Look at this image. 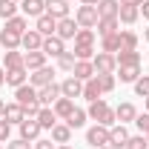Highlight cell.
Returning <instances> with one entry per match:
<instances>
[{
    "label": "cell",
    "instance_id": "74e56055",
    "mask_svg": "<svg viewBox=\"0 0 149 149\" xmlns=\"http://www.w3.org/2000/svg\"><path fill=\"white\" fill-rule=\"evenodd\" d=\"M95 77H97V86H100L103 95L115 92V86H118V77H115V74H95Z\"/></svg>",
    "mask_w": 149,
    "mask_h": 149
},
{
    "label": "cell",
    "instance_id": "9a60e30c",
    "mask_svg": "<svg viewBox=\"0 0 149 149\" xmlns=\"http://www.w3.org/2000/svg\"><path fill=\"white\" fill-rule=\"evenodd\" d=\"M40 123H37V118H26L23 123H20V138L23 141H29V143H35L37 138H40Z\"/></svg>",
    "mask_w": 149,
    "mask_h": 149
},
{
    "label": "cell",
    "instance_id": "ffe728a7",
    "mask_svg": "<svg viewBox=\"0 0 149 149\" xmlns=\"http://www.w3.org/2000/svg\"><path fill=\"white\" fill-rule=\"evenodd\" d=\"M15 100H17L20 106H29L32 100H37V89L32 86V83H23V86L15 89Z\"/></svg>",
    "mask_w": 149,
    "mask_h": 149
},
{
    "label": "cell",
    "instance_id": "8992f818",
    "mask_svg": "<svg viewBox=\"0 0 149 149\" xmlns=\"http://www.w3.org/2000/svg\"><path fill=\"white\" fill-rule=\"evenodd\" d=\"M40 52L46 57H60L63 52H66V40H60L57 35H52V37H43V46H40Z\"/></svg>",
    "mask_w": 149,
    "mask_h": 149
},
{
    "label": "cell",
    "instance_id": "f6af8a7d",
    "mask_svg": "<svg viewBox=\"0 0 149 149\" xmlns=\"http://www.w3.org/2000/svg\"><path fill=\"white\" fill-rule=\"evenodd\" d=\"M135 126L141 129V135H146V132H149V112H143V115L138 112V118H135Z\"/></svg>",
    "mask_w": 149,
    "mask_h": 149
},
{
    "label": "cell",
    "instance_id": "d590c367",
    "mask_svg": "<svg viewBox=\"0 0 149 149\" xmlns=\"http://www.w3.org/2000/svg\"><path fill=\"white\" fill-rule=\"evenodd\" d=\"M138 43H141V37L132 29H120V49H138Z\"/></svg>",
    "mask_w": 149,
    "mask_h": 149
},
{
    "label": "cell",
    "instance_id": "94428289",
    "mask_svg": "<svg viewBox=\"0 0 149 149\" xmlns=\"http://www.w3.org/2000/svg\"><path fill=\"white\" fill-rule=\"evenodd\" d=\"M0 149H6V146H3V143H0Z\"/></svg>",
    "mask_w": 149,
    "mask_h": 149
},
{
    "label": "cell",
    "instance_id": "7a4b0ae2",
    "mask_svg": "<svg viewBox=\"0 0 149 149\" xmlns=\"http://www.w3.org/2000/svg\"><path fill=\"white\" fill-rule=\"evenodd\" d=\"M92 66H95V74H115L118 72V57L109 55V52H97L92 57Z\"/></svg>",
    "mask_w": 149,
    "mask_h": 149
},
{
    "label": "cell",
    "instance_id": "9f6ffc18",
    "mask_svg": "<svg viewBox=\"0 0 149 149\" xmlns=\"http://www.w3.org/2000/svg\"><path fill=\"white\" fill-rule=\"evenodd\" d=\"M143 100H146V112H149V97H143Z\"/></svg>",
    "mask_w": 149,
    "mask_h": 149
},
{
    "label": "cell",
    "instance_id": "44dd1931",
    "mask_svg": "<svg viewBox=\"0 0 149 149\" xmlns=\"http://www.w3.org/2000/svg\"><path fill=\"white\" fill-rule=\"evenodd\" d=\"M72 74L77 77V80H92L95 77V66H92V60H74V69H72Z\"/></svg>",
    "mask_w": 149,
    "mask_h": 149
},
{
    "label": "cell",
    "instance_id": "cb8c5ba5",
    "mask_svg": "<svg viewBox=\"0 0 149 149\" xmlns=\"http://www.w3.org/2000/svg\"><path fill=\"white\" fill-rule=\"evenodd\" d=\"M23 66L29 69V72H35L40 66H46V55L37 49V52H23Z\"/></svg>",
    "mask_w": 149,
    "mask_h": 149
},
{
    "label": "cell",
    "instance_id": "91938a15",
    "mask_svg": "<svg viewBox=\"0 0 149 149\" xmlns=\"http://www.w3.org/2000/svg\"><path fill=\"white\" fill-rule=\"evenodd\" d=\"M66 3H74V0H66Z\"/></svg>",
    "mask_w": 149,
    "mask_h": 149
},
{
    "label": "cell",
    "instance_id": "5b68a950",
    "mask_svg": "<svg viewBox=\"0 0 149 149\" xmlns=\"http://www.w3.org/2000/svg\"><path fill=\"white\" fill-rule=\"evenodd\" d=\"M86 143L92 149L97 146H109V126H100V123H95L86 129Z\"/></svg>",
    "mask_w": 149,
    "mask_h": 149
},
{
    "label": "cell",
    "instance_id": "30bf717a",
    "mask_svg": "<svg viewBox=\"0 0 149 149\" xmlns=\"http://www.w3.org/2000/svg\"><path fill=\"white\" fill-rule=\"evenodd\" d=\"M46 15H52L55 20L72 17V6H69L66 0H46Z\"/></svg>",
    "mask_w": 149,
    "mask_h": 149
},
{
    "label": "cell",
    "instance_id": "1f68e13d",
    "mask_svg": "<svg viewBox=\"0 0 149 149\" xmlns=\"http://www.w3.org/2000/svg\"><path fill=\"white\" fill-rule=\"evenodd\" d=\"M0 46H3L6 52H12V49H20V35L9 32V29H0Z\"/></svg>",
    "mask_w": 149,
    "mask_h": 149
},
{
    "label": "cell",
    "instance_id": "b9f144b4",
    "mask_svg": "<svg viewBox=\"0 0 149 149\" xmlns=\"http://www.w3.org/2000/svg\"><path fill=\"white\" fill-rule=\"evenodd\" d=\"M123 149H149L146 135H129V141H126V146H123Z\"/></svg>",
    "mask_w": 149,
    "mask_h": 149
},
{
    "label": "cell",
    "instance_id": "7dc6e473",
    "mask_svg": "<svg viewBox=\"0 0 149 149\" xmlns=\"http://www.w3.org/2000/svg\"><path fill=\"white\" fill-rule=\"evenodd\" d=\"M35 149H57V143L52 138H37L35 141Z\"/></svg>",
    "mask_w": 149,
    "mask_h": 149
},
{
    "label": "cell",
    "instance_id": "681fc988",
    "mask_svg": "<svg viewBox=\"0 0 149 149\" xmlns=\"http://www.w3.org/2000/svg\"><path fill=\"white\" fill-rule=\"evenodd\" d=\"M143 0H120V6H141Z\"/></svg>",
    "mask_w": 149,
    "mask_h": 149
},
{
    "label": "cell",
    "instance_id": "d6a6232c",
    "mask_svg": "<svg viewBox=\"0 0 149 149\" xmlns=\"http://www.w3.org/2000/svg\"><path fill=\"white\" fill-rule=\"evenodd\" d=\"M17 66H23V52L20 49L3 52V69H17Z\"/></svg>",
    "mask_w": 149,
    "mask_h": 149
},
{
    "label": "cell",
    "instance_id": "c3c4849f",
    "mask_svg": "<svg viewBox=\"0 0 149 149\" xmlns=\"http://www.w3.org/2000/svg\"><path fill=\"white\" fill-rule=\"evenodd\" d=\"M141 17L149 20V0H143V3H141Z\"/></svg>",
    "mask_w": 149,
    "mask_h": 149
},
{
    "label": "cell",
    "instance_id": "bcb514c9",
    "mask_svg": "<svg viewBox=\"0 0 149 149\" xmlns=\"http://www.w3.org/2000/svg\"><path fill=\"white\" fill-rule=\"evenodd\" d=\"M6 149H35V143H29V141H23V138H15V141H9Z\"/></svg>",
    "mask_w": 149,
    "mask_h": 149
},
{
    "label": "cell",
    "instance_id": "4dcf8cb0",
    "mask_svg": "<svg viewBox=\"0 0 149 149\" xmlns=\"http://www.w3.org/2000/svg\"><path fill=\"white\" fill-rule=\"evenodd\" d=\"M37 123H40V129H52V126L57 123L55 109H52V106H43V109L37 112Z\"/></svg>",
    "mask_w": 149,
    "mask_h": 149
},
{
    "label": "cell",
    "instance_id": "f546056e",
    "mask_svg": "<svg viewBox=\"0 0 149 149\" xmlns=\"http://www.w3.org/2000/svg\"><path fill=\"white\" fill-rule=\"evenodd\" d=\"M49 132H52V141H55V143H69V141H72V129H69L66 123H60V120H57Z\"/></svg>",
    "mask_w": 149,
    "mask_h": 149
},
{
    "label": "cell",
    "instance_id": "2e32d148",
    "mask_svg": "<svg viewBox=\"0 0 149 149\" xmlns=\"http://www.w3.org/2000/svg\"><path fill=\"white\" fill-rule=\"evenodd\" d=\"M77 20L74 17H63V20H57V32L55 35L60 37V40H74V35H77Z\"/></svg>",
    "mask_w": 149,
    "mask_h": 149
},
{
    "label": "cell",
    "instance_id": "8fae6325",
    "mask_svg": "<svg viewBox=\"0 0 149 149\" xmlns=\"http://www.w3.org/2000/svg\"><path fill=\"white\" fill-rule=\"evenodd\" d=\"M57 97H63V95H60V83H49V86H40V89H37L40 106H52Z\"/></svg>",
    "mask_w": 149,
    "mask_h": 149
},
{
    "label": "cell",
    "instance_id": "52a82bcc",
    "mask_svg": "<svg viewBox=\"0 0 149 149\" xmlns=\"http://www.w3.org/2000/svg\"><path fill=\"white\" fill-rule=\"evenodd\" d=\"M126 141H129V129H126V123H115V126H109V146L112 149H123V146H126Z\"/></svg>",
    "mask_w": 149,
    "mask_h": 149
},
{
    "label": "cell",
    "instance_id": "816d5d0a",
    "mask_svg": "<svg viewBox=\"0 0 149 149\" xmlns=\"http://www.w3.org/2000/svg\"><path fill=\"white\" fill-rule=\"evenodd\" d=\"M80 3H83V6H97L100 0H80Z\"/></svg>",
    "mask_w": 149,
    "mask_h": 149
},
{
    "label": "cell",
    "instance_id": "ee69618b",
    "mask_svg": "<svg viewBox=\"0 0 149 149\" xmlns=\"http://www.w3.org/2000/svg\"><path fill=\"white\" fill-rule=\"evenodd\" d=\"M12 141V123L0 118V143H9Z\"/></svg>",
    "mask_w": 149,
    "mask_h": 149
},
{
    "label": "cell",
    "instance_id": "4316f807",
    "mask_svg": "<svg viewBox=\"0 0 149 149\" xmlns=\"http://www.w3.org/2000/svg\"><path fill=\"white\" fill-rule=\"evenodd\" d=\"M86 118H89V115H86V109H77V106H74L72 115H69L63 123H66V126L74 132V129H83V126H86Z\"/></svg>",
    "mask_w": 149,
    "mask_h": 149
},
{
    "label": "cell",
    "instance_id": "60d3db41",
    "mask_svg": "<svg viewBox=\"0 0 149 149\" xmlns=\"http://www.w3.org/2000/svg\"><path fill=\"white\" fill-rule=\"evenodd\" d=\"M132 89H135L138 97H149V74H141V77L132 83Z\"/></svg>",
    "mask_w": 149,
    "mask_h": 149
},
{
    "label": "cell",
    "instance_id": "e575fe53",
    "mask_svg": "<svg viewBox=\"0 0 149 149\" xmlns=\"http://www.w3.org/2000/svg\"><path fill=\"white\" fill-rule=\"evenodd\" d=\"M74 60H92L95 57V46L92 43H74Z\"/></svg>",
    "mask_w": 149,
    "mask_h": 149
},
{
    "label": "cell",
    "instance_id": "be15d7a7",
    "mask_svg": "<svg viewBox=\"0 0 149 149\" xmlns=\"http://www.w3.org/2000/svg\"><path fill=\"white\" fill-rule=\"evenodd\" d=\"M0 49H3V46H0Z\"/></svg>",
    "mask_w": 149,
    "mask_h": 149
},
{
    "label": "cell",
    "instance_id": "7c38bea8",
    "mask_svg": "<svg viewBox=\"0 0 149 149\" xmlns=\"http://www.w3.org/2000/svg\"><path fill=\"white\" fill-rule=\"evenodd\" d=\"M40 46H43V35H40L37 29L23 32V37H20V49H23V52H37Z\"/></svg>",
    "mask_w": 149,
    "mask_h": 149
},
{
    "label": "cell",
    "instance_id": "5bb4252c",
    "mask_svg": "<svg viewBox=\"0 0 149 149\" xmlns=\"http://www.w3.org/2000/svg\"><path fill=\"white\" fill-rule=\"evenodd\" d=\"M115 77H118L120 83H135V80L141 77V63H123V66H118Z\"/></svg>",
    "mask_w": 149,
    "mask_h": 149
},
{
    "label": "cell",
    "instance_id": "603a6c76",
    "mask_svg": "<svg viewBox=\"0 0 149 149\" xmlns=\"http://www.w3.org/2000/svg\"><path fill=\"white\" fill-rule=\"evenodd\" d=\"M118 20H120L123 26H135V23L141 20V6H120Z\"/></svg>",
    "mask_w": 149,
    "mask_h": 149
},
{
    "label": "cell",
    "instance_id": "d6986e66",
    "mask_svg": "<svg viewBox=\"0 0 149 149\" xmlns=\"http://www.w3.org/2000/svg\"><path fill=\"white\" fill-rule=\"evenodd\" d=\"M35 29H37L43 37H52V35L57 32V20L52 17V15H40V17L35 20Z\"/></svg>",
    "mask_w": 149,
    "mask_h": 149
},
{
    "label": "cell",
    "instance_id": "6f0895ef",
    "mask_svg": "<svg viewBox=\"0 0 149 149\" xmlns=\"http://www.w3.org/2000/svg\"><path fill=\"white\" fill-rule=\"evenodd\" d=\"M97 149H112V146H97Z\"/></svg>",
    "mask_w": 149,
    "mask_h": 149
},
{
    "label": "cell",
    "instance_id": "d4e9b609",
    "mask_svg": "<svg viewBox=\"0 0 149 149\" xmlns=\"http://www.w3.org/2000/svg\"><path fill=\"white\" fill-rule=\"evenodd\" d=\"M52 109H55L57 120H66V118L72 115V109H74V100L72 97H57L55 103H52Z\"/></svg>",
    "mask_w": 149,
    "mask_h": 149
},
{
    "label": "cell",
    "instance_id": "9c48e42d",
    "mask_svg": "<svg viewBox=\"0 0 149 149\" xmlns=\"http://www.w3.org/2000/svg\"><path fill=\"white\" fill-rule=\"evenodd\" d=\"M60 95H63V97H80V95H83V80H77V77H74V74H69V77H66V80H60Z\"/></svg>",
    "mask_w": 149,
    "mask_h": 149
},
{
    "label": "cell",
    "instance_id": "836d02e7",
    "mask_svg": "<svg viewBox=\"0 0 149 149\" xmlns=\"http://www.w3.org/2000/svg\"><path fill=\"white\" fill-rule=\"evenodd\" d=\"M100 95H103V92H100V86H97V77H92V80H86V83H83V95H80V97H86L89 103L97 100Z\"/></svg>",
    "mask_w": 149,
    "mask_h": 149
},
{
    "label": "cell",
    "instance_id": "11a10c76",
    "mask_svg": "<svg viewBox=\"0 0 149 149\" xmlns=\"http://www.w3.org/2000/svg\"><path fill=\"white\" fill-rule=\"evenodd\" d=\"M3 109H6V103H3V100H0V118H3Z\"/></svg>",
    "mask_w": 149,
    "mask_h": 149
},
{
    "label": "cell",
    "instance_id": "7402d4cb",
    "mask_svg": "<svg viewBox=\"0 0 149 149\" xmlns=\"http://www.w3.org/2000/svg\"><path fill=\"white\" fill-rule=\"evenodd\" d=\"M95 32H97L100 37L115 35V32H120V20H118V17H100V20H97V26H95Z\"/></svg>",
    "mask_w": 149,
    "mask_h": 149
},
{
    "label": "cell",
    "instance_id": "277c9868",
    "mask_svg": "<svg viewBox=\"0 0 149 149\" xmlns=\"http://www.w3.org/2000/svg\"><path fill=\"white\" fill-rule=\"evenodd\" d=\"M55 66H40V69H35V72H29V83L35 86V89H40V86H49V83H55Z\"/></svg>",
    "mask_w": 149,
    "mask_h": 149
},
{
    "label": "cell",
    "instance_id": "db71d44e",
    "mask_svg": "<svg viewBox=\"0 0 149 149\" xmlns=\"http://www.w3.org/2000/svg\"><path fill=\"white\" fill-rule=\"evenodd\" d=\"M57 149H72V146H69V143H57Z\"/></svg>",
    "mask_w": 149,
    "mask_h": 149
},
{
    "label": "cell",
    "instance_id": "7bdbcfd3",
    "mask_svg": "<svg viewBox=\"0 0 149 149\" xmlns=\"http://www.w3.org/2000/svg\"><path fill=\"white\" fill-rule=\"evenodd\" d=\"M95 37H97V32H95V29H77L74 43H92V46H95Z\"/></svg>",
    "mask_w": 149,
    "mask_h": 149
},
{
    "label": "cell",
    "instance_id": "3957f363",
    "mask_svg": "<svg viewBox=\"0 0 149 149\" xmlns=\"http://www.w3.org/2000/svg\"><path fill=\"white\" fill-rule=\"evenodd\" d=\"M74 20H77V26L80 29H95L97 26V20H100V15H97V9L95 6H77L74 9Z\"/></svg>",
    "mask_w": 149,
    "mask_h": 149
},
{
    "label": "cell",
    "instance_id": "f907efd6",
    "mask_svg": "<svg viewBox=\"0 0 149 149\" xmlns=\"http://www.w3.org/2000/svg\"><path fill=\"white\" fill-rule=\"evenodd\" d=\"M0 86H6V69L0 66Z\"/></svg>",
    "mask_w": 149,
    "mask_h": 149
},
{
    "label": "cell",
    "instance_id": "ba28073f",
    "mask_svg": "<svg viewBox=\"0 0 149 149\" xmlns=\"http://www.w3.org/2000/svg\"><path fill=\"white\" fill-rule=\"evenodd\" d=\"M3 120H9L12 126H20V123L26 120V109L20 106L17 100H12V103H6V109H3Z\"/></svg>",
    "mask_w": 149,
    "mask_h": 149
},
{
    "label": "cell",
    "instance_id": "83f0119b",
    "mask_svg": "<svg viewBox=\"0 0 149 149\" xmlns=\"http://www.w3.org/2000/svg\"><path fill=\"white\" fill-rule=\"evenodd\" d=\"M95 9H97L100 17H118V12H120V0H100Z\"/></svg>",
    "mask_w": 149,
    "mask_h": 149
},
{
    "label": "cell",
    "instance_id": "e0dca14e",
    "mask_svg": "<svg viewBox=\"0 0 149 149\" xmlns=\"http://www.w3.org/2000/svg\"><path fill=\"white\" fill-rule=\"evenodd\" d=\"M6 83L12 89H17L23 83H29V69L26 66H17V69H6Z\"/></svg>",
    "mask_w": 149,
    "mask_h": 149
},
{
    "label": "cell",
    "instance_id": "8d00e7d4",
    "mask_svg": "<svg viewBox=\"0 0 149 149\" xmlns=\"http://www.w3.org/2000/svg\"><path fill=\"white\" fill-rule=\"evenodd\" d=\"M115 57H118V66H123V63H141V52L138 49H120Z\"/></svg>",
    "mask_w": 149,
    "mask_h": 149
},
{
    "label": "cell",
    "instance_id": "f35d334b",
    "mask_svg": "<svg viewBox=\"0 0 149 149\" xmlns=\"http://www.w3.org/2000/svg\"><path fill=\"white\" fill-rule=\"evenodd\" d=\"M20 9V3H15V0H0V17H3V23L9 17H15Z\"/></svg>",
    "mask_w": 149,
    "mask_h": 149
},
{
    "label": "cell",
    "instance_id": "4fadbf2b",
    "mask_svg": "<svg viewBox=\"0 0 149 149\" xmlns=\"http://www.w3.org/2000/svg\"><path fill=\"white\" fill-rule=\"evenodd\" d=\"M115 118H118V123H135V118H138V106L129 103V100H123V103L115 106Z\"/></svg>",
    "mask_w": 149,
    "mask_h": 149
},
{
    "label": "cell",
    "instance_id": "f1b7e54d",
    "mask_svg": "<svg viewBox=\"0 0 149 149\" xmlns=\"http://www.w3.org/2000/svg\"><path fill=\"white\" fill-rule=\"evenodd\" d=\"M100 52L118 55V52H120V32H115V35H106V37H100Z\"/></svg>",
    "mask_w": 149,
    "mask_h": 149
},
{
    "label": "cell",
    "instance_id": "6da1fadb",
    "mask_svg": "<svg viewBox=\"0 0 149 149\" xmlns=\"http://www.w3.org/2000/svg\"><path fill=\"white\" fill-rule=\"evenodd\" d=\"M86 115L92 118L95 123H100V126H115V123H118V118H115V106H109L103 97L92 100L89 109H86Z\"/></svg>",
    "mask_w": 149,
    "mask_h": 149
},
{
    "label": "cell",
    "instance_id": "680465c9",
    "mask_svg": "<svg viewBox=\"0 0 149 149\" xmlns=\"http://www.w3.org/2000/svg\"><path fill=\"white\" fill-rule=\"evenodd\" d=\"M15 3H23V0H15Z\"/></svg>",
    "mask_w": 149,
    "mask_h": 149
},
{
    "label": "cell",
    "instance_id": "6125c7cd",
    "mask_svg": "<svg viewBox=\"0 0 149 149\" xmlns=\"http://www.w3.org/2000/svg\"><path fill=\"white\" fill-rule=\"evenodd\" d=\"M146 141H149V132H146Z\"/></svg>",
    "mask_w": 149,
    "mask_h": 149
},
{
    "label": "cell",
    "instance_id": "ac0fdd59",
    "mask_svg": "<svg viewBox=\"0 0 149 149\" xmlns=\"http://www.w3.org/2000/svg\"><path fill=\"white\" fill-rule=\"evenodd\" d=\"M20 12L26 15V17H40V15H46V0H23L20 3Z\"/></svg>",
    "mask_w": 149,
    "mask_h": 149
},
{
    "label": "cell",
    "instance_id": "f5cc1de1",
    "mask_svg": "<svg viewBox=\"0 0 149 149\" xmlns=\"http://www.w3.org/2000/svg\"><path fill=\"white\" fill-rule=\"evenodd\" d=\"M143 40H146V43H149V26H146V29H143Z\"/></svg>",
    "mask_w": 149,
    "mask_h": 149
},
{
    "label": "cell",
    "instance_id": "ab89813d",
    "mask_svg": "<svg viewBox=\"0 0 149 149\" xmlns=\"http://www.w3.org/2000/svg\"><path fill=\"white\" fill-rule=\"evenodd\" d=\"M57 69H60V72H69V74H72V69H74V52H69V49H66L63 55L57 57Z\"/></svg>",
    "mask_w": 149,
    "mask_h": 149
},
{
    "label": "cell",
    "instance_id": "484cf974",
    "mask_svg": "<svg viewBox=\"0 0 149 149\" xmlns=\"http://www.w3.org/2000/svg\"><path fill=\"white\" fill-rule=\"evenodd\" d=\"M3 29H9V32H15V35L23 37V32H29V17H26V15H15V17L6 20Z\"/></svg>",
    "mask_w": 149,
    "mask_h": 149
}]
</instances>
